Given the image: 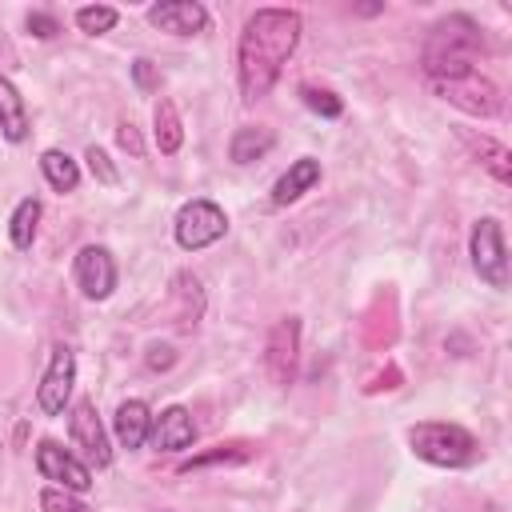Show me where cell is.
I'll return each instance as SVG.
<instances>
[{"instance_id":"cell-19","label":"cell","mask_w":512,"mask_h":512,"mask_svg":"<svg viewBox=\"0 0 512 512\" xmlns=\"http://www.w3.org/2000/svg\"><path fill=\"white\" fill-rule=\"evenodd\" d=\"M40 172H44V180H48L56 192H76V188H80V164H76L68 152H60V148H48V152L40 156Z\"/></svg>"},{"instance_id":"cell-11","label":"cell","mask_w":512,"mask_h":512,"mask_svg":"<svg viewBox=\"0 0 512 512\" xmlns=\"http://www.w3.org/2000/svg\"><path fill=\"white\" fill-rule=\"evenodd\" d=\"M68 428H72V440L84 448V456H88L96 468H108V464H112L108 432H104V424H100V416H96V404H92V400H76V404H72Z\"/></svg>"},{"instance_id":"cell-1","label":"cell","mask_w":512,"mask_h":512,"mask_svg":"<svg viewBox=\"0 0 512 512\" xmlns=\"http://www.w3.org/2000/svg\"><path fill=\"white\" fill-rule=\"evenodd\" d=\"M300 28L304 20L292 8H256L244 20L240 44H236V80L248 104L272 92V84L280 80V68L300 44Z\"/></svg>"},{"instance_id":"cell-20","label":"cell","mask_w":512,"mask_h":512,"mask_svg":"<svg viewBox=\"0 0 512 512\" xmlns=\"http://www.w3.org/2000/svg\"><path fill=\"white\" fill-rule=\"evenodd\" d=\"M36 224H40V200L36 196H24L16 208H12V220H8V240L12 248H32L36 240Z\"/></svg>"},{"instance_id":"cell-18","label":"cell","mask_w":512,"mask_h":512,"mask_svg":"<svg viewBox=\"0 0 512 512\" xmlns=\"http://www.w3.org/2000/svg\"><path fill=\"white\" fill-rule=\"evenodd\" d=\"M152 136H156V148L164 156L180 152V144H184V124H180V112L168 96H160L156 108H152Z\"/></svg>"},{"instance_id":"cell-3","label":"cell","mask_w":512,"mask_h":512,"mask_svg":"<svg viewBox=\"0 0 512 512\" xmlns=\"http://www.w3.org/2000/svg\"><path fill=\"white\" fill-rule=\"evenodd\" d=\"M408 444L420 460H428L436 468H468L480 456L476 436L448 420H424V424L408 428Z\"/></svg>"},{"instance_id":"cell-17","label":"cell","mask_w":512,"mask_h":512,"mask_svg":"<svg viewBox=\"0 0 512 512\" xmlns=\"http://www.w3.org/2000/svg\"><path fill=\"white\" fill-rule=\"evenodd\" d=\"M276 144V132L272 128H260V124H244L232 132V144H228V156L236 164H252V160H264Z\"/></svg>"},{"instance_id":"cell-12","label":"cell","mask_w":512,"mask_h":512,"mask_svg":"<svg viewBox=\"0 0 512 512\" xmlns=\"http://www.w3.org/2000/svg\"><path fill=\"white\" fill-rule=\"evenodd\" d=\"M148 24L172 36H196L208 28V8L196 0H160L148 8Z\"/></svg>"},{"instance_id":"cell-4","label":"cell","mask_w":512,"mask_h":512,"mask_svg":"<svg viewBox=\"0 0 512 512\" xmlns=\"http://www.w3.org/2000/svg\"><path fill=\"white\" fill-rule=\"evenodd\" d=\"M472 268L488 288H508V248H504V228L496 216H480L468 236Z\"/></svg>"},{"instance_id":"cell-22","label":"cell","mask_w":512,"mask_h":512,"mask_svg":"<svg viewBox=\"0 0 512 512\" xmlns=\"http://www.w3.org/2000/svg\"><path fill=\"white\" fill-rule=\"evenodd\" d=\"M120 20V12L112 4H88V8H76V28L88 32V36H100V32H112Z\"/></svg>"},{"instance_id":"cell-8","label":"cell","mask_w":512,"mask_h":512,"mask_svg":"<svg viewBox=\"0 0 512 512\" xmlns=\"http://www.w3.org/2000/svg\"><path fill=\"white\" fill-rule=\"evenodd\" d=\"M264 364H268V376L276 384L296 380V368H300V320L296 316H284L272 324L268 344H264Z\"/></svg>"},{"instance_id":"cell-6","label":"cell","mask_w":512,"mask_h":512,"mask_svg":"<svg viewBox=\"0 0 512 512\" xmlns=\"http://www.w3.org/2000/svg\"><path fill=\"white\" fill-rule=\"evenodd\" d=\"M428 88L440 100H448L460 112H468V116H496L500 112V88L488 76H480V72L452 76V80H428Z\"/></svg>"},{"instance_id":"cell-7","label":"cell","mask_w":512,"mask_h":512,"mask_svg":"<svg viewBox=\"0 0 512 512\" xmlns=\"http://www.w3.org/2000/svg\"><path fill=\"white\" fill-rule=\"evenodd\" d=\"M72 384H76V352L68 344H56L52 348V360L40 376V388H36V404L44 416H60L68 408V396H72Z\"/></svg>"},{"instance_id":"cell-25","label":"cell","mask_w":512,"mask_h":512,"mask_svg":"<svg viewBox=\"0 0 512 512\" xmlns=\"http://www.w3.org/2000/svg\"><path fill=\"white\" fill-rule=\"evenodd\" d=\"M84 160H88V168H92V176H96L100 184H108V188H112V184L120 180V172L112 168V160H108V152H104V148H96V144H92V148L84 152Z\"/></svg>"},{"instance_id":"cell-5","label":"cell","mask_w":512,"mask_h":512,"mask_svg":"<svg viewBox=\"0 0 512 512\" xmlns=\"http://www.w3.org/2000/svg\"><path fill=\"white\" fill-rule=\"evenodd\" d=\"M172 232H176V244H180L184 252H200V248L216 244V240L228 232V216H224V208L212 204V200H188V204L176 212Z\"/></svg>"},{"instance_id":"cell-14","label":"cell","mask_w":512,"mask_h":512,"mask_svg":"<svg viewBox=\"0 0 512 512\" xmlns=\"http://www.w3.org/2000/svg\"><path fill=\"white\" fill-rule=\"evenodd\" d=\"M316 184H320V160H316V156H300V160L288 164V172L272 184V204L284 208V204L300 200L304 192H312Z\"/></svg>"},{"instance_id":"cell-2","label":"cell","mask_w":512,"mask_h":512,"mask_svg":"<svg viewBox=\"0 0 512 512\" xmlns=\"http://www.w3.org/2000/svg\"><path fill=\"white\" fill-rule=\"evenodd\" d=\"M484 52V32L472 16L464 12H452L444 20H436L428 28V40H424V76L428 80H452V76H468L476 72V56Z\"/></svg>"},{"instance_id":"cell-15","label":"cell","mask_w":512,"mask_h":512,"mask_svg":"<svg viewBox=\"0 0 512 512\" xmlns=\"http://www.w3.org/2000/svg\"><path fill=\"white\" fill-rule=\"evenodd\" d=\"M112 432H116V440H120V448H140L144 440H148V432H152V412H148V404L144 400H124L120 408H116V416H112Z\"/></svg>"},{"instance_id":"cell-26","label":"cell","mask_w":512,"mask_h":512,"mask_svg":"<svg viewBox=\"0 0 512 512\" xmlns=\"http://www.w3.org/2000/svg\"><path fill=\"white\" fill-rule=\"evenodd\" d=\"M28 32L36 36V40H52L56 32H60V20L56 16H48V12H28Z\"/></svg>"},{"instance_id":"cell-21","label":"cell","mask_w":512,"mask_h":512,"mask_svg":"<svg viewBox=\"0 0 512 512\" xmlns=\"http://www.w3.org/2000/svg\"><path fill=\"white\" fill-rule=\"evenodd\" d=\"M468 144H472V152L480 156V164H484L500 184L512 180V156H508V148H504L500 140H492V136H468Z\"/></svg>"},{"instance_id":"cell-9","label":"cell","mask_w":512,"mask_h":512,"mask_svg":"<svg viewBox=\"0 0 512 512\" xmlns=\"http://www.w3.org/2000/svg\"><path fill=\"white\" fill-rule=\"evenodd\" d=\"M36 468H40L44 480H52V488H68V492H88L92 488V468L84 460H76L72 452H64L56 440L36 444Z\"/></svg>"},{"instance_id":"cell-10","label":"cell","mask_w":512,"mask_h":512,"mask_svg":"<svg viewBox=\"0 0 512 512\" xmlns=\"http://www.w3.org/2000/svg\"><path fill=\"white\" fill-rule=\"evenodd\" d=\"M76 284L88 300H108L116 288V260L104 244H84L76 252Z\"/></svg>"},{"instance_id":"cell-29","label":"cell","mask_w":512,"mask_h":512,"mask_svg":"<svg viewBox=\"0 0 512 512\" xmlns=\"http://www.w3.org/2000/svg\"><path fill=\"white\" fill-rule=\"evenodd\" d=\"M132 76L140 88H156V72H152V60H132Z\"/></svg>"},{"instance_id":"cell-23","label":"cell","mask_w":512,"mask_h":512,"mask_svg":"<svg viewBox=\"0 0 512 512\" xmlns=\"http://www.w3.org/2000/svg\"><path fill=\"white\" fill-rule=\"evenodd\" d=\"M300 100H304L316 116H324V120H336V116L344 112V100H340L336 92H328V88H316V84H300Z\"/></svg>"},{"instance_id":"cell-16","label":"cell","mask_w":512,"mask_h":512,"mask_svg":"<svg viewBox=\"0 0 512 512\" xmlns=\"http://www.w3.org/2000/svg\"><path fill=\"white\" fill-rule=\"evenodd\" d=\"M0 132H4L8 144H20V140L28 136V108H24V96H20V88H16L8 76H0Z\"/></svg>"},{"instance_id":"cell-28","label":"cell","mask_w":512,"mask_h":512,"mask_svg":"<svg viewBox=\"0 0 512 512\" xmlns=\"http://www.w3.org/2000/svg\"><path fill=\"white\" fill-rule=\"evenodd\" d=\"M116 140H120V148H124V152H132V156H140V152H144V144H140V132H136V124H132V120H124V124H120Z\"/></svg>"},{"instance_id":"cell-27","label":"cell","mask_w":512,"mask_h":512,"mask_svg":"<svg viewBox=\"0 0 512 512\" xmlns=\"http://www.w3.org/2000/svg\"><path fill=\"white\" fill-rule=\"evenodd\" d=\"M144 364H148L152 372H160V368H172V364H176V352H172L168 344H152V348H148V356H144Z\"/></svg>"},{"instance_id":"cell-13","label":"cell","mask_w":512,"mask_h":512,"mask_svg":"<svg viewBox=\"0 0 512 512\" xmlns=\"http://www.w3.org/2000/svg\"><path fill=\"white\" fill-rule=\"evenodd\" d=\"M148 440H152L156 452H184V448L196 440V424H192L188 408H184V404H172V408H164L160 416H152Z\"/></svg>"},{"instance_id":"cell-24","label":"cell","mask_w":512,"mask_h":512,"mask_svg":"<svg viewBox=\"0 0 512 512\" xmlns=\"http://www.w3.org/2000/svg\"><path fill=\"white\" fill-rule=\"evenodd\" d=\"M40 508L44 512H92L84 500H76L68 488H44L40 492Z\"/></svg>"}]
</instances>
